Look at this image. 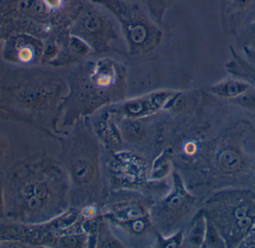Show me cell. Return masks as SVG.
<instances>
[{
  "mask_svg": "<svg viewBox=\"0 0 255 248\" xmlns=\"http://www.w3.org/2000/svg\"><path fill=\"white\" fill-rule=\"evenodd\" d=\"M241 38L244 41L243 47H248L255 50V16L247 25Z\"/></svg>",
  "mask_w": 255,
  "mask_h": 248,
  "instance_id": "cell-10",
  "label": "cell"
},
{
  "mask_svg": "<svg viewBox=\"0 0 255 248\" xmlns=\"http://www.w3.org/2000/svg\"><path fill=\"white\" fill-rule=\"evenodd\" d=\"M219 169L226 174L238 173L244 166L242 155L232 146H226L220 151L217 157Z\"/></svg>",
  "mask_w": 255,
  "mask_h": 248,
  "instance_id": "cell-6",
  "label": "cell"
},
{
  "mask_svg": "<svg viewBox=\"0 0 255 248\" xmlns=\"http://www.w3.org/2000/svg\"><path fill=\"white\" fill-rule=\"evenodd\" d=\"M44 1H46V4L49 7L55 8V7H58L61 4V0H44Z\"/></svg>",
  "mask_w": 255,
  "mask_h": 248,
  "instance_id": "cell-15",
  "label": "cell"
},
{
  "mask_svg": "<svg viewBox=\"0 0 255 248\" xmlns=\"http://www.w3.org/2000/svg\"><path fill=\"white\" fill-rule=\"evenodd\" d=\"M61 83L39 69L8 70L0 81V118L49 133Z\"/></svg>",
  "mask_w": 255,
  "mask_h": 248,
  "instance_id": "cell-2",
  "label": "cell"
},
{
  "mask_svg": "<svg viewBox=\"0 0 255 248\" xmlns=\"http://www.w3.org/2000/svg\"><path fill=\"white\" fill-rule=\"evenodd\" d=\"M5 220V204H4V184L0 179V222Z\"/></svg>",
  "mask_w": 255,
  "mask_h": 248,
  "instance_id": "cell-13",
  "label": "cell"
},
{
  "mask_svg": "<svg viewBox=\"0 0 255 248\" xmlns=\"http://www.w3.org/2000/svg\"><path fill=\"white\" fill-rule=\"evenodd\" d=\"M0 248H1V243H0Z\"/></svg>",
  "mask_w": 255,
  "mask_h": 248,
  "instance_id": "cell-16",
  "label": "cell"
},
{
  "mask_svg": "<svg viewBox=\"0 0 255 248\" xmlns=\"http://www.w3.org/2000/svg\"><path fill=\"white\" fill-rule=\"evenodd\" d=\"M3 184L5 220L38 225L61 216L65 208V176L46 155H31L15 164Z\"/></svg>",
  "mask_w": 255,
  "mask_h": 248,
  "instance_id": "cell-1",
  "label": "cell"
},
{
  "mask_svg": "<svg viewBox=\"0 0 255 248\" xmlns=\"http://www.w3.org/2000/svg\"><path fill=\"white\" fill-rule=\"evenodd\" d=\"M147 1L151 10L159 15L162 13L163 9L166 8V5L170 2L171 0H147Z\"/></svg>",
  "mask_w": 255,
  "mask_h": 248,
  "instance_id": "cell-12",
  "label": "cell"
},
{
  "mask_svg": "<svg viewBox=\"0 0 255 248\" xmlns=\"http://www.w3.org/2000/svg\"><path fill=\"white\" fill-rule=\"evenodd\" d=\"M41 43L31 36L18 35L10 39L4 48V58L11 62L28 65L41 54Z\"/></svg>",
  "mask_w": 255,
  "mask_h": 248,
  "instance_id": "cell-4",
  "label": "cell"
},
{
  "mask_svg": "<svg viewBox=\"0 0 255 248\" xmlns=\"http://www.w3.org/2000/svg\"><path fill=\"white\" fill-rule=\"evenodd\" d=\"M207 231V219L203 213L196 217L190 234V243L196 247L203 246Z\"/></svg>",
  "mask_w": 255,
  "mask_h": 248,
  "instance_id": "cell-8",
  "label": "cell"
},
{
  "mask_svg": "<svg viewBox=\"0 0 255 248\" xmlns=\"http://www.w3.org/2000/svg\"><path fill=\"white\" fill-rule=\"evenodd\" d=\"M254 89V87L252 88L251 89L234 100V103H235L239 107L247 109L249 110H255V92Z\"/></svg>",
  "mask_w": 255,
  "mask_h": 248,
  "instance_id": "cell-9",
  "label": "cell"
},
{
  "mask_svg": "<svg viewBox=\"0 0 255 248\" xmlns=\"http://www.w3.org/2000/svg\"><path fill=\"white\" fill-rule=\"evenodd\" d=\"M10 146L7 137L0 132V164H2L10 153Z\"/></svg>",
  "mask_w": 255,
  "mask_h": 248,
  "instance_id": "cell-11",
  "label": "cell"
},
{
  "mask_svg": "<svg viewBox=\"0 0 255 248\" xmlns=\"http://www.w3.org/2000/svg\"><path fill=\"white\" fill-rule=\"evenodd\" d=\"M246 60L255 69V50L248 47H243Z\"/></svg>",
  "mask_w": 255,
  "mask_h": 248,
  "instance_id": "cell-14",
  "label": "cell"
},
{
  "mask_svg": "<svg viewBox=\"0 0 255 248\" xmlns=\"http://www.w3.org/2000/svg\"><path fill=\"white\" fill-rule=\"evenodd\" d=\"M0 174H1V172H0Z\"/></svg>",
  "mask_w": 255,
  "mask_h": 248,
  "instance_id": "cell-17",
  "label": "cell"
},
{
  "mask_svg": "<svg viewBox=\"0 0 255 248\" xmlns=\"http://www.w3.org/2000/svg\"><path fill=\"white\" fill-rule=\"evenodd\" d=\"M203 246L206 248H225L228 247L224 237L214 222L207 219V231Z\"/></svg>",
  "mask_w": 255,
  "mask_h": 248,
  "instance_id": "cell-7",
  "label": "cell"
},
{
  "mask_svg": "<svg viewBox=\"0 0 255 248\" xmlns=\"http://www.w3.org/2000/svg\"><path fill=\"white\" fill-rule=\"evenodd\" d=\"M255 6V0H222L221 19L226 34H239L246 19Z\"/></svg>",
  "mask_w": 255,
  "mask_h": 248,
  "instance_id": "cell-3",
  "label": "cell"
},
{
  "mask_svg": "<svg viewBox=\"0 0 255 248\" xmlns=\"http://www.w3.org/2000/svg\"><path fill=\"white\" fill-rule=\"evenodd\" d=\"M252 88H253V86L251 83L235 77L226 79L214 85L211 88V92L218 98L233 101Z\"/></svg>",
  "mask_w": 255,
  "mask_h": 248,
  "instance_id": "cell-5",
  "label": "cell"
}]
</instances>
